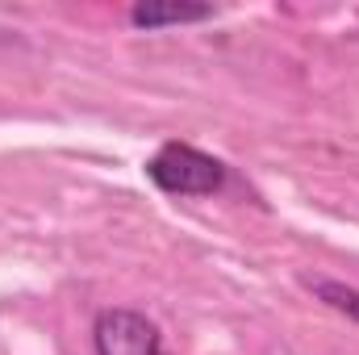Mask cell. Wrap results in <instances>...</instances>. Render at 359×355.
<instances>
[{
	"label": "cell",
	"instance_id": "obj_4",
	"mask_svg": "<svg viewBox=\"0 0 359 355\" xmlns=\"http://www.w3.org/2000/svg\"><path fill=\"white\" fill-rule=\"evenodd\" d=\"M305 284H309V293H313L322 305H330V309L347 314L351 322H359V288H355V284L326 280V276H305Z\"/></svg>",
	"mask_w": 359,
	"mask_h": 355
},
{
	"label": "cell",
	"instance_id": "obj_3",
	"mask_svg": "<svg viewBox=\"0 0 359 355\" xmlns=\"http://www.w3.org/2000/svg\"><path fill=\"white\" fill-rule=\"evenodd\" d=\"M209 17H213V4H188V0H180V4L147 0V4H134L130 8V25L134 29H147V34L168 29V25H196V21H209Z\"/></svg>",
	"mask_w": 359,
	"mask_h": 355
},
{
	"label": "cell",
	"instance_id": "obj_2",
	"mask_svg": "<svg viewBox=\"0 0 359 355\" xmlns=\"http://www.w3.org/2000/svg\"><path fill=\"white\" fill-rule=\"evenodd\" d=\"M92 347H96V355H168L163 330L147 314L126 309V305H109L96 314Z\"/></svg>",
	"mask_w": 359,
	"mask_h": 355
},
{
	"label": "cell",
	"instance_id": "obj_1",
	"mask_svg": "<svg viewBox=\"0 0 359 355\" xmlns=\"http://www.w3.org/2000/svg\"><path fill=\"white\" fill-rule=\"evenodd\" d=\"M147 180L168 196H213L226 188L230 168L222 159L196 151L192 142H163L147 159Z\"/></svg>",
	"mask_w": 359,
	"mask_h": 355
}]
</instances>
